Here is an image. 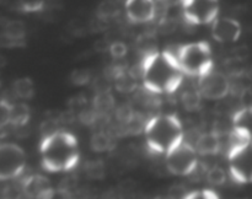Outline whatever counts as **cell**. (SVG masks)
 Masks as SVG:
<instances>
[{
  "instance_id": "1",
  "label": "cell",
  "mask_w": 252,
  "mask_h": 199,
  "mask_svg": "<svg viewBox=\"0 0 252 199\" xmlns=\"http://www.w3.org/2000/svg\"><path fill=\"white\" fill-rule=\"evenodd\" d=\"M140 65L143 85L153 93L170 95L176 92L184 83V71L170 51L147 54Z\"/></svg>"
},
{
  "instance_id": "2",
  "label": "cell",
  "mask_w": 252,
  "mask_h": 199,
  "mask_svg": "<svg viewBox=\"0 0 252 199\" xmlns=\"http://www.w3.org/2000/svg\"><path fill=\"white\" fill-rule=\"evenodd\" d=\"M39 154L42 167L52 173L70 171L80 160V150L76 137L62 129L54 134L42 138Z\"/></svg>"
},
{
  "instance_id": "3",
  "label": "cell",
  "mask_w": 252,
  "mask_h": 199,
  "mask_svg": "<svg viewBox=\"0 0 252 199\" xmlns=\"http://www.w3.org/2000/svg\"><path fill=\"white\" fill-rule=\"evenodd\" d=\"M148 147L157 154L166 155L185 139L182 123L175 114H160L147 120L144 128Z\"/></svg>"
},
{
  "instance_id": "4",
  "label": "cell",
  "mask_w": 252,
  "mask_h": 199,
  "mask_svg": "<svg viewBox=\"0 0 252 199\" xmlns=\"http://www.w3.org/2000/svg\"><path fill=\"white\" fill-rule=\"evenodd\" d=\"M174 54L185 75L191 78H201L214 69L213 52L211 44L206 41L182 44Z\"/></svg>"
},
{
  "instance_id": "5",
  "label": "cell",
  "mask_w": 252,
  "mask_h": 199,
  "mask_svg": "<svg viewBox=\"0 0 252 199\" xmlns=\"http://www.w3.org/2000/svg\"><path fill=\"white\" fill-rule=\"evenodd\" d=\"M228 161L234 181L252 183V140L231 139Z\"/></svg>"
},
{
  "instance_id": "6",
  "label": "cell",
  "mask_w": 252,
  "mask_h": 199,
  "mask_svg": "<svg viewBox=\"0 0 252 199\" xmlns=\"http://www.w3.org/2000/svg\"><path fill=\"white\" fill-rule=\"evenodd\" d=\"M198 155L194 145L185 138L177 146L165 155L167 171L174 176H189L198 166Z\"/></svg>"
},
{
  "instance_id": "7",
  "label": "cell",
  "mask_w": 252,
  "mask_h": 199,
  "mask_svg": "<svg viewBox=\"0 0 252 199\" xmlns=\"http://www.w3.org/2000/svg\"><path fill=\"white\" fill-rule=\"evenodd\" d=\"M26 167V154L14 142H0V181L19 177Z\"/></svg>"
},
{
  "instance_id": "8",
  "label": "cell",
  "mask_w": 252,
  "mask_h": 199,
  "mask_svg": "<svg viewBox=\"0 0 252 199\" xmlns=\"http://www.w3.org/2000/svg\"><path fill=\"white\" fill-rule=\"evenodd\" d=\"M184 16L191 25H212L219 16V0H181Z\"/></svg>"
},
{
  "instance_id": "9",
  "label": "cell",
  "mask_w": 252,
  "mask_h": 199,
  "mask_svg": "<svg viewBox=\"0 0 252 199\" xmlns=\"http://www.w3.org/2000/svg\"><path fill=\"white\" fill-rule=\"evenodd\" d=\"M231 84L224 73L212 69L198 78V91L206 100L219 101L229 95Z\"/></svg>"
},
{
  "instance_id": "10",
  "label": "cell",
  "mask_w": 252,
  "mask_h": 199,
  "mask_svg": "<svg viewBox=\"0 0 252 199\" xmlns=\"http://www.w3.org/2000/svg\"><path fill=\"white\" fill-rule=\"evenodd\" d=\"M212 37L221 44L235 43L243 33V27L238 20L228 16H218L212 22Z\"/></svg>"
},
{
  "instance_id": "11",
  "label": "cell",
  "mask_w": 252,
  "mask_h": 199,
  "mask_svg": "<svg viewBox=\"0 0 252 199\" xmlns=\"http://www.w3.org/2000/svg\"><path fill=\"white\" fill-rule=\"evenodd\" d=\"M126 15L132 24H147L157 15V2L153 0H126Z\"/></svg>"
},
{
  "instance_id": "12",
  "label": "cell",
  "mask_w": 252,
  "mask_h": 199,
  "mask_svg": "<svg viewBox=\"0 0 252 199\" xmlns=\"http://www.w3.org/2000/svg\"><path fill=\"white\" fill-rule=\"evenodd\" d=\"M22 193L30 198H53L56 189L46 176L32 174L22 182Z\"/></svg>"
},
{
  "instance_id": "13",
  "label": "cell",
  "mask_w": 252,
  "mask_h": 199,
  "mask_svg": "<svg viewBox=\"0 0 252 199\" xmlns=\"http://www.w3.org/2000/svg\"><path fill=\"white\" fill-rule=\"evenodd\" d=\"M25 38H26V27L22 21L11 20L7 21L4 26V31L1 33V44L5 47H24Z\"/></svg>"
},
{
  "instance_id": "14",
  "label": "cell",
  "mask_w": 252,
  "mask_h": 199,
  "mask_svg": "<svg viewBox=\"0 0 252 199\" xmlns=\"http://www.w3.org/2000/svg\"><path fill=\"white\" fill-rule=\"evenodd\" d=\"M233 132L245 140H252V106H248L234 114Z\"/></svg>"
},
{
  "instance_id": "15",
  "label": "cell",
  "mask_w": 252,
  "mask_h": 199,
  "mask_svg": "<svg viewBox=\"0 0 252 199\" xmlns=\"http://www.w3.org/2000/svg\"><path fill=\"white\" fill-rule=\"evenodd\" d=\"M197 152L202 156H212L217 155L221 149L220 138L217 133H203L197 138L194 142Z\"/></svg>"
},
{
  "instance_id": "16",
  "label": "cell",
  "mask_w": 252,
  "mask_h": 199,
  "mask_svg": "<svg viewBox=\"0 0 252 199\" xmlns=\"http://www.w3.org/2000/svg\"><path fill=\"white\" fill-rule=\"evenodd\" d=\"M113 79H115V87L116 90L120 91L121 93H130L137 88L138 79L130 73L129 70L118 66L113 71Z\"/></svg>"
},
{
  "instance_id": "17",
  "label": "cell",
  "mask_w": 252,
  "mask_h": 199,
  "mask_svg": "<svg viewBox=\"0 0 252 199\" xmlns=\"http://www.w3.org/2000/svg\"><path fill=\"white\" fill-rule=\"evenodd\" d=\"M12 91L16 95V97L21 98V100H31L36 92L33 80L29 76L16 79L12 84Z\"/></svg>"
},
{
  "instance_id": "18",
  "label": "cell",
  "mask_w": 252,
  "mask_h": 199,
  "mask_svg": "<svg viewBox=\"0 0 252 199\" xmlns=\"http://www.w3.org/2000/svg\"><path fill=\"white\" fill-rule=\"evenodd\" d=\"M31 117V111L26 103H14L11 105L10 124L14 127H25Z\"/></svg>"
},
{
  "instance_id": "19",
  "label": "cell",
  "mask_w": 252,
  "mask_h": 199,
  "mask_svg": "<svg viewBox=\"0 0 252 199\" xmlns=\"http://www.w3.org/2000/svg\"><path fill=\"white\" fill-rule=\"evenodd\" d=\"M93 107L97 112L98 115L110 113L115 108V98H113L112 93L110 91L97 92V95L94 97Z\"/></svg>"
},
{
  "instance_id": "20",
  "label": "cell",
  "mask_w": 252,
  "mask_h": 199,
  "mask_svg": "<svg viewBox=\"0 0 252 199\" xmlns=\"http://www.w3.org/2000/svg\"><path fill=\"white\" fill-rule=\"evenodd\" d=\"M90 146L95 152H108L115 147V142L108 133L97 132L91 137Z\"/></svg>"
},
{
  "instance_id": "21",
  "label": "cell",
  "mask_w": 252,
  "mask_h": 199,
  "mask_svg": "<svg viewBox=\"0 0 252 199\" xmlns=\"http://www.w3.org/2000/svg\"><path fill=\"white\" fill-rule=\"evenodd\" d=\"M202 98L203 97H202L198 88L197 90H187L186 92L182 93L181 102L185 110L189 111V112H196L201 108Z\"/></svg>"
},
{
  "instance_id": "22",
  "label": "cell",
  "mask_w": 252,
  "mask_h": 199,
  "mask_svg": "<svg viewBox=\"0 0 252 199\" xmlns=\"http://www.w3.org/2000/svg\"><path fill=\"white\" fill-rule=\"evenodd\" d=\"M84 171H85L86 177H89L90 179H102L106 173L105 165L101 160H91V161L86 162Z\"/></svg>"
},
{
  "instance_id": "23",
  "label": "cell",
  "mask_w": 252,
  "mask_h": 199,
  "mask_svg": "<svg viewBox=\"0 0 252 199\" xmlns=\"http://www.w3.org/2000/svg\"><path fill=\"white\" fill-rule=\"evenodd\" d=\"M206 178L211 186L221 187L226 182V172L223 167L213 166L208 170Z\"/></svg>"
},
{
  "instance_id": "24",
  "label": "cell",
  "mask_w": 252,
  "mask_h": 199,
  "mask_svg": "<svg viewBox=\"0 0 252 199\" xmlns=\"http://www.w3.org/2000/svg\"><path fill=\"white\" fill-rule=\"evenodd\" d=\"M69 79H70V83L74 86H85L90 84V81L93 80V73H91L90 69L86 68L74 69Z\"/></svg>"
},
{
  "instance_id": "25",
  "label": "cell",
  "mask_w": 252,
  "mask_h": 199,
  "mask_svg": "<svg viewBox=\"0 0 252 199\" xmlns=\"http://www.w3.org/2000/svg\"><path fill=\"white\" fill-rule=\"evenodd\" d=\"M118 11V5L113 0H103L97 7V17L100 20H110L113 19Z\"/></svg>"
},
{
  "instance_id": "26",
  "label": "cell",
  "mask_w": 252,
  "mask_h": 199,
  "mask_svg": "<svg viewBox=\"0 0 252 199\" xmlns=\"http://www.w3.org/2000/svg\"><path fill=\"white\" fill-rule=\"evenodd\" d=\"M19 7L24 12H38L46 6V0H17Z\"/></svg>"
},
{
  "instance_id": "27",
  "label": "cell",
  "mask_w": 252,
  "mask_h": 199,
  "mask_svg": "<svg viewBox=\"0 0 252 199\" xmlns=\"http://www.w3.org/2000/svg\"><path fill=\"white\" fill-rule=\"evenodd\" d=\"M135 112L129 105H122L116 110V118H117L118 122L122 125L127 124L133 117H134Z\"/></svg>"
},
{
  "instance_id": "28",
  "label": "cell",
  "mask_w": 252,
  "mask_h": 199,
  "mask_svg": "<svg viewBox=\"0 0 252 199\" xmlns=\"http://www.w3.org/2000/svg\"><path fill=\"white\" fill-rule=\"evenodd\" d=\"M108 52L113 59H122L127 56L128 46L125 42L116 41L108 46Z\"/></svg>"
},
{
  "instance_id": "29",
  "label": "cell",
  "mask_w": 252,
  "mask_h": 199,
  "mask_svg": "<svg viewBox=\"0 0 252 199\" xmlns=\"http://www.w3.org/2000/svg\"><path fill=\"white\" fill-rule=\"evenodd\" d=\"M59 119H61V118L56 119V118L49 117V118H47L43 123H42L41 124L42 138L48 137V135L54 134L56 132L61 130V128H59Z\"/></svg>"
},
{
  "instance_id": "30",
  "label": "cell",
  "mask_w": 252,
  "mask_h": 199,
  "mask_svg": "<svg viewBox=\"0 0 252 199\" xmlns=\"http://www.w3.org/2000/svg\"><path fill=\"white\" fill-rule=\"evenodd\" d=\"M10 113H11V103L6 100H0V129L10 124Z\"/></svg>"
},
{
  "instance_id": "31",
  "label": "cell",
  "mask_w": 252,
  "mask_h": 199,
  "mask_svg": "<svg viewBox=\"0 0 252 199\" xmlns=\"http://www.w3.org/2000/svg\"><path fill=\"white\" fill-rule=\"evenodd\" d=\"M187 199H194V198H201V199H208V198H218V194L216 192L211 191V189H202V191H193L189 192L186 196Z\"/></svg>"
},
{
  "instance_id": "32",
  "label": "cell",
  "mask_w": 252,
  "mask_h": 199,
  "mask_svg": "<svg viewBox=\"0 0 252 199\" xmlns=\"http://www.w3.org/2000/svg\"><path fill=\"white\" fill-rule=\"evenodd\" d=\"M187 193L189 192L186 191V188L184 186H181V184H174V186H171L169 188L167 196L170 198H186Z\"/></svg>"
},
{
  "instance_id": "33",
  "label": "cell",
  "mask_w": 252,
  "mask_h": 199,
  "mask_svg": "<svg viewBox=\"0 0 252 199\" xmlns=\"http://www.w3.org/2000/svg\"><path fill=\"white\" fill-rule=\"evenodd\" d=\"M153 1H155V2H160V1H162V0H153Z\"/></svg>"
},
{
  "instance_id": "34",
  "label": "cell",
  "mask_w": 252,
  "mask_h": 199,
  "mask_svg": "<svg viewBox=\"0 0 252 199\" xmlns=\"http://www.w3.org/2000/svg\"><path fill=\"white\" fill-rule=\"evenodd\" d=\"M0 84H1V75H0Z\"/></svg>"
}]
</instances>
